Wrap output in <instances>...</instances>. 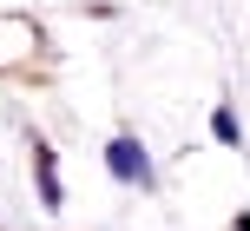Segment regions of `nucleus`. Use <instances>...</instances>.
Instances as JSON below:
<instances>
[{"label":"nucleus","instance_id":"1","mask_svg":"<svg viewBox=\"0 0 250 231\" xmlns=\"http://www.w3.org/2000/svg\"><path fill=\"white\" fill-rule=\"evenodd\" d=\"M105 165H112V179H125V185H151V159H145V145H132V139L105 145Z\"/></svg>","mask_w":250,"mask_h":231}]
</instances>
